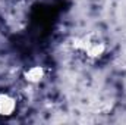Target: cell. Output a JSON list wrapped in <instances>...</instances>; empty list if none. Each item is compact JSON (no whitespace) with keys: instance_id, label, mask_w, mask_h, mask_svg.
<instances>
[{"instance_id":"obj_1","label":"cell","mask_w":126,"mask_h":125,"mask_svg":"<svg viewBox=\"0 0 126 125\" xmlns=\"http://www.w3.org/2000/svg\"><path fill=\"white\" fill-rule=\"evenodd\" d=\"M72 49L85 55L91 61H98L104 56L107 46L95 32H88L87 35L75 37L72 40Z\"/></svg>"},{"instance_id":"obj_3","label":"cell","mask_w":126,"mask_h":125,"mask_svg":"<svg viewBox=\"0 0 126 125\" xmlns=\"http://www.w3.org/2000/svg\"><path fill=\"white\" fill-rule=\"evenodd\" d=\"M22 77L28 84H40L46 77V68L41 65H32L24 71Z\"/></svg>"},{"instance_id":"obj_2","label":"cell","mask_w":126,"mask_h":125,"mask_svg":"<svg viewBox=\"0 0 126 125\" xmlns=\"http://www.w3.org/2000/svg\"><path fill=\"white\" fill-rule=\"evenodd\" d=\"M18 102L10 93H0V118H10L16 110Z\"/></svg>"}]
</instances>
